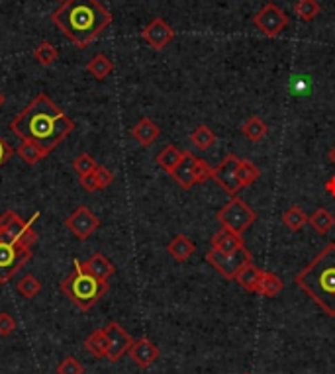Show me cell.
<instances>
[{
    "label": "cell",
    "instance_id": "9c48e42d",
    "mask_svg": "<svg viewBox=\"0 0 335 374\" xmlns=\"http://www.w3.org/2000/svg\"><path fill=\"white\" fill-rule=\"evenodd\" d=\"M253 24L267 37H276L288 26V16L275 2H267L263 8L253 16Z\"/></svg>",
    "mask_w": 335,
    "mask_h": 374
},
{
    "label": "cell",
    "instance_id": "8fae6325",
    "mask_svg": "<svg viewBox=\"0 0 335 374\" xmlns=\"http://www.w3.org/2000/svg\"><path fill=\"white\" fill-rule=\"evenodd\" d=\"M238 165H240V157L233 155V153H229V155H226V159L216 167L214 175H212V179L222 186V190L231 194V196H236V194L243 188V184H241L240 179H238Z\"/></svg>",
    "mask_w": 335,
    "mask_h": 374
},
{
    "label": "cell",
    "instance_id": "9a60e30c",
    "mask_svg": "<svg viewBox=\"0 0 335 374\" xmlns=\"http://www.w3.org/2000/svg\"><path fill=\"white\" fill-rule=\"evenodd\" d=\"M194 165H196V157L192 155L191 151H182V157H180L179 165L175 169L171 170L169 175L179 182L180 188L189 190L196 184V179H194Z\"/></svg>",
    "mask_w": 335,
    "mask_h": 374
},
{
    "label": "cell",
    "instance_id": "74e56055",
    "mask_svg": "<svg viewBox=\"0 0 335 374\" xmlns=\"http://www.w3.org/2000/svg\"><path fill=\"white\" fill-rule=\"evenodd\" d=\"M16 331V319L8 312L0 314V337H8Z\"/></svg>",
    "mask_w": 335,
    "mask_h": 374
},
{
    "label": "cell",
    "instance_id": "8992f818",
    "mask_svg": "<svg viewBox=\"0 0 335 374\" xmlns=\"http://www.w3.org/2000/svg\"><path fill=\"white\" fill-rule=\"evenodd\" d=\"M255 219H257L255 212L241 198H236V196L224 208L218 210V222L222 224V228H228L240 235L251 228Z\"/></svg>",
    "mask_w": 335,
    "mask_h": 374
},
{
    "label": "cell",
    "instance_id": "d4e9b609",
    "mask_svg": "<svg viewBox=\"0 0 335 374\" xmlns=\"http://www.w3.org/2000/svg\"><path fill=\"white\" fill-rule=\"evenodd\" d=\"M261 273H263V268H259V266H255L253 263H249V265L241 268V273L236 277V282H238L243 290L255 292L257 282H259V278H261Z\"/></svg>",
    "mask_w": 335,
    "mask_h": 374
},
{
    "label": "cell",
    "instance_id": "b9f144b4",
    "mask_svg": "<svg viewBox=\"0 0 335 374\" xmlns=\"http://www.w3.org/2000/svg\"><path fill=\"white\" fill-rule=\"evenodd\" d=\"M329 161H332V163L335 165V147L332 149V151H329Z\"/></svg>",
    "mask_w": 335,
    "mask_h": 374
},
{
    "label": "cell",
    "instance_id": "f35d334b",
    "mask_svg": "<svg viewBox=\"0 0 335 374\" xmlns=\"http://www.w3.org/2000/svg\"><path fill=\"white\" fill-rule=\"evenodd\" d=\"M14 155V149L8 145V141L0 135V169L4 167V163Z\"/></svg>",
    "mask_w": 335,
    "mask_h": 374
},
{
    "label": "cell",
    "instance_id": "d590c367",
    "mask_svg": "<svg viewBox=\"0 0 335 374\" xmlns=\"http://www.w3.org/2000/svg\"><path fill=\"white\" fill-rule=\"evenodd\" d=\"M212 175H214V169L202 159H196V165H194V179H196V182L210 181Z\"/></svg>",
    "mask_w": 335,
    "mask_h": 374
},
{
    "label": "cell",
    "instance_id": "d6a6232c",
    "mask_svg": "<svg viewBox=\"0 0 335 374\" xmlns=\"http://www.w3.org/2000/svg\"><path fill=\"white\" fill-rule=\"evenodd\" d=\"M16 288H18V292H20L24 298L32 300V298H36L37 294L41 292V282H39L34 275H26V277L20 278V282L16 284Z\"/></svg>",
    "mask_w": 335,
    "mask_h": 374
},
{
    "label": "cell",
    "instance_id": "2e32d148",
    "mask_svg": "<svg viewBox=\"0 0 335 374\" xmlns=\"http://www.w3.org/2000/svg\"><path fill=\"white\" fill-rule=\"evenodd\" d=\"M241 247H245L243 235L228 230V228H222V230L218 231L214 237H212V249L220 251V253H236Z\"/></svg>",
    "mask_w": 335,
    "mask_h": 374
},
{
    "label": "cell",
    "instance_id": "7c38bea8",
    "mask_svg": "<svg viewBox=\"0 0 335 374\" xmlns=\"http://www.w3.org/2000/svg\"><path fill=\"white\" fill-rule=\"evenodd\" d=\"M104 331H106L108 337L106 359L110 362H118L126 353H130V349H132V335H130L118 322H110V324L104 327Z\"/></svg>",
    "mask_w": 335,
    "mask_h": 374
},
{
    "label": "cell",
    "instance_id": "5bb4252c",
    "mask_svg": "<svg viewBox=\"0 0 335 374\" xmlns=\"http://www.w3.org/2000/svg\"><path fill=\"white\" fill-rule=\"evenodd\" d=\"M159 355H161L159 347L147 337L135 339L132 349H130V357H132V361L135 362L140 368H149L151 364H155Z\"/></svg>",
    "mask_w": 335,
    "mask_h": 374
},
{
    "label": "cell",
    "instance_id": "ac0fdd59",
    "mask_svg": "<svg viewBox=\"0 0 335 374\" xmlns=\"http://www.w3.org/2000/svg\"><path fill=\"white\" fill-rule=\"evenodd\" d=\"M83 268L100 280H108L116 273V266L112 265V261H108L102 253H95L88 261H84Z\"/></svg>",
    "mask_w": 335,
    "mask_h": 374
},
{
    "label": "cell",
    "instance_id": "836d02e7",
    "mask_svg": "<svg viewBox=\"0 0 335 374\" xmlns=\"http://www.w3.org/2000/svg\"><path fill=\"white\" fill-rule=\"evenodd\" d=\"M96 161L93 155H88V153H81L79 157L73 161V170L79 175V177H86V175H90V173H95L96 170Z\"/></svg>",
    "mask_w": 335,
    "mask_h": 374
},
{
    "label": "cell",
    "instance_id": "cb8c5ba5",
    "mask_svg": "<svg viewBox=\"0 0 335 374\" xmlns=\"http://www.w3.org/2000/svg\"><path fill=\"white\" fill-rule=\"evenodd\" d=\"M86 71L90 72L95 79H98V81H104L108 75L114 71V63L108 59L104 53H98V55H95L93 59L86 63Z\"/></svg>",
    "mask_w": 335,
    "mask_h": 374
},
{
    "label": "cell",
    "instance_id": "ee69618b",
    "mask_svg": "<svg viewBox=\"0 0 335 374\" xmlns=\"http://www.w3.org/2000/svg\"><path fill=\"white\" fill-rule=\"evenodd\" d=\"M245 374H249V373H245Z\"/></svg>",
    "mask_w": 335,
    "mask_h": 374
},
{
    "label": "cell",
    "instance_id": "277c9868",
    "mask_svg": "<svg viewBox=\"0 0 335 374\" xmlns=\"http://www.w3.org/2000/svg\"><path fill=\"white\" fill-rule=\"evenodd\" d=\"M73 273L61 282V290L67 294V298L71 300L79 310L88 312L95 304H98L106 292L110 290L108 280L93 277L90 273H86L83 268V263L79 259L73 261Z\"/></svg>",
    "mask_w": 335,
    "mask_h": 374
},
{
    "label": "cell",
    "instance_id": "44dd1931",
    "mask_svg": "<svg viewBox=\"0 0 335 374\" xmlns=\"http://www.w3.org/2000/svg\"><path fill=\"white\" fill-rule=\"evenodd\" d=\"M84 349L88 351L96 359H106L108 355V337L104 329H96L95 333H90L84 339Z\"/></svg>",
    "mask_w": 335,
    "mask_h": 374
},
{
    "label": "cell",
    "instance_id": "e575fe53",
    "mask_svg": "<svg viewBox=\"0 0 335 374\" xmlns=\"http://www.w3.org/2000/svg\"><path fill=\"white\" fill-rule=\"evenodd\" d=\"M57 374H84V366L81 364V362L77 361L75 357H65L63 361L57 364Z\"/></svg>",
    "mask_w": 335,
    "mask_h": 374
},
{
    "label": "cell",
    "instance_id": "e0dca14e",
    "mask_svg": "<svg viewBox=\"0 0 335 374\" xmlns=\"http://www.w3.org/2000/svg\"><path fill=\"white\" fill-rule=\"evenodd\" d=\"M161 135V130L155 121L149 120V118H142L135 126L132 128V137L144 147H149L157 141V137Z\"/></svg>",
    "mask_w": 335,
    "mask_h": 374
},
{
    "label": "cell",
    "instance_id": "7a4b0ae2",
    "mask_svg": "<svg viewBox=\"0 0 335 374\" xmlns=\"http://www.w3.org/2000/svg\"><path fill=\"white\" fill-rule=\"evenodd\" d=\"M51 22L77 48L84 49L112 24V14L98 0H61Z\"/></svg>",
    "mask_w": 335,
    "mask_h": 374
},
{
    "label": "cell",
    "instance_id": "7402d4cb",
    "mask_svg": "<svg viewBox=\"0 0 335 374\" xmlns=\"http://www.w3.org/2000/svg\"><path fill=\"white\" fill-rule=\"evenodd\" d=\"M16 153H18V157L22 159L26 165H30V167L37 165L39 161H44V159L49 155L44 147H39V145L34 144V141H22L20 147L16 149Z\"/></svg>",
    "mask_w": 335,
    "mask_h": 374
},
{
    "label": "cell",
    "instance_id": "52a82bcc",
    "mask_svg": "<svg viewBox=\"0 0 335 374\" xmlns=\"http://www.w3.org/2000/svg\"><path fill=\"white\" fill-rule=\"evenodd\" d=\"M206 261L214 266L222 277L229 278V280H236V277L241 273V268L247 266L249 263H253V255L251 251H247L245 247H241L236 253L229 255L220 253V251H216V249H210V251L206 253Z\"/></svg>",
    "mask_w": 335,
    "mask_h": 374
},
{
    "label": "cell",
    "instance_id": "f1b7e54d",
    "mask_svg": "<svg viewBox=\"0 0 335 374\" xmlns=\"http://www.w3.org/2000/svg\"><path fill=\"white\" fill-rule=\"evenodd\" d=\"M294 12L302 22H312L318 14L322 12V6L318 0H298L294 4Z\"/></svg>",
    "mask_w": 335,
    "mask_h": 374
},
{
    "label": "cell",
    "instance_id": "4dcf8cb0",
    "mask_svg": "<svg viewBox=\"0 0 335 374\" xmlns=\"http://www.w3.org/2000/svg\"><path fill=\"white\" fill-rule=\"evenodd\" d=\"M216 139H218L216 133L212 132L208 126H198V128L191 133V141L196 145L198 149H202V151L210 149V147L216 144Z\"/></svg>",
    "mask_w": 335,
    "mask_h": 374
},
{
    "label": "cell",
    "instance_id": "3957f363",
    "mask_svg": "<svg viewBox=\"0 0 335 374\" xmlns=\"http://www.w3.org/2000/svg\"><path fill=\"white\" fill-rule=\"evenodd\" d=\"M294 282L323 314L335 317V243H327L310 265L300 270Z\"/></svg>",
    "mask_w": 335,
    "mask_h": 374
},
{
    "label": "cell",
    "instance_id": "ffe728a7",
    "mask_svg": "<svg viewBox=\"0 0 335 374\" xmlns=\"http://www.w3.org/2000/svg\"><path fill=\"white\" fill-rule=\"evenodd\" d=\"M280 290H283V280L276 277L275 273L263 270V273H261V278H259V282H257L255 292L265 296V298H275V296L280 294Z\"/></svg>",
    "mask_w": 335,
    "mask_h": 374
},
{
    "label": "cell",
    "instance_id": "603a6c76",
    "mask_svg": "<svg viewBox=\"0 0 335 374\" xmlns=\"http://www.w3.org/2000/svg\"><path fill=\"white\" fill-rule=\"evenodd\" d=\"M241 132H243V135H245L249 141L257 144V141H261L265 135H267L269 126H267L259 116H251V118H247L245 124L241 126Z\"/></svg>",
    "mask_w": 335,
    "mask_h": 374
},
{
    "label": "cell",
    "instance_id": "d6986e66",
    "mask_svg": "<svg viewBox=\"0 0 335 374\" xmlns=\"http://www.w3.org/2000/svg\"><path fill=\"white\" fill-rule=\"evenodd\" d=\"M167 251L169 255L175 259V261H179V263H184L186 259H191V255L196 251V245L186 237V235H177L173 242L167 245Z\"/></svg>",
    "mask_w": 335,
    "mask_h": 374
},
{
    "label": "cell",
    "instance_id": "5b68a950",
    "mask_svg": "<svg viewBox=\"0 0 335 374\" xmlns=\"http://www.w3.org/2000/svg\"><path fill=\"white\" fill-rule=\"evenodd\" d=\"M37 217H39V212L34 214V219ZM34 219L26 222L14 210H6L0 216V242L32 249L37 243V231L32 228Z\"/></svg>",
    "mask_w": 335,
    "mask_h": 374
},
{
    "label": "cell",
    "instance_id": "ab89813d",
    "mask_svg": "<svg viewBox=\"0 0 335 374\" xmlns=\"http://www.w3.org/2000/svg\"><path fill=\"white\" fill-rule=\"evenodd\" d=\"M79 182H81V186H83L86 193H95V190H98V182H96L95 173L86 175V177H79Z\"/></svg>",
    "mask_w": 335,
    "mask_h": 374
},
{
    "label": "cell",
    "instance_id": "1f68e13d",
    "mask_svg": "<svg viewBox=\"0 0 335 374\" xmlns=\"http://www.w3.org/2000/svg\"><path fill=\"white\" fill-rule=\"evenodd\" d=\"M261 177V170L259 167H255L251 161H245V159H240V165H238V179L245 186H249L253 182L257 181Z\"/></svg>",
    "mask_w": 335,
    "mask_h": 374
},
{
    "label": "cell",
    "instance_id": "4fadbf2b",
    "mask_svg": "<svg viewBox=\"0 0 335 374\" xmlns=\"http://www.w3.org/2000/svg\"><path fill=\"white\" fill-rule=\"evenodd\" d=\"M142 37L147 41L149 48H153L155 51H161V49H165L169 43L173 41L175 30H173L163 18H153V20L144 28Z\"/></svg>",
    "mask_w": 335,
    "mask_h": 374
},
{
    "label": "cell",
    "instance_id": "8d00e7d4",
    "mask_svg": "<svg viewBox=\"0 0 335 374\" xmlns=\"http://www.w3.org/2000/svg\"><path fill=\"white\" fill-rule=\"evenodd\" d=\"M95 177L96 182H98V190H102V188H108L112 182H114V173L108 169V167H96L95 170Z\"/></svg>",
    "mask_w": 335,
    "mask_h": 374
},
{
    "label": "cell",
    "instance_id": "7bdbcfd3",
    "mask_svg": "<svg viewBox=\"0 0 335 374\" xmlns=\"http://www.w3.org/2000/svg\"><path fill=\"white\" fill-rule=\"evenodd\" d=\"M4 102H6V97H4V95H2V90H0V108L4 106Z\"/></svg>",
    "mask_w": 335,
    "mask_h": 374
},
{
    "label": "cell",
    "instance_id": "4316f807",
    "mask_svg": "<svg viewBox=\"0 0 335 374\" xmlns=\"http://www.w3.org/2000/svg\"><path fill=\"white\" fill-rule=\"evenodd\" d=\"M308 224H310L314 230L318 233H327V231L334 228L335 217L325 210V208H318L310 217H308Z\"/></svg>",
    "mask_w": 335,
    "mask_h": 374
},
{
    "label": "cell",
    "instance_id": "60d3db41",
    "mask_svg": "<svg viewBox=\"0 0 335 374\" xmlns=\"http://www.w3.org/2000/svg\"><path fill=\"white\" fill-rule=\"evenodd\" d=\"M325 188H327V193L332 194V196H335V177L332 179V181L327 182V184H325Z\"/></svg>",
    "mask_w": 335,
    "mask_h": 374
},
{
    "label": "cell",
    "instance_id": "484cf974",
    "mask_svg": "<svg viewBox=\"0 0 335 374\" xmlns=\"http://www.w3.org/2000/svg\"><path fill=\"white\" fill-rule=\"evenodd\" d=\"M180 157H182V151H180V149H177L175 145H167V147H163V149L159 151V155H157V165L163 167L167 173H171V170L179 165Z\"/></svg>",
    "mask_w": 335,
    "mask_h": 374
},
{
    "label": "cell",
    "instance_id": "ba28073f",
    "mask_svg": "<svg viewBox=\"0 0 335 374\" xmlns=\"http://www.w3.org/2000/svg\"><path fill=\"white\" fill-rule=\"evenodd\" d=\"M30 259L32 249L0 242V284H8Z\"/></svg>",
    "mask_w": 335,
    "mask_h": 374
},
{
    "label": "cell",
    "instance_id": "6da1fadb",
    "mask_svg": "<svg viewBox=\"0 0 335 374\" xmlns=\"http://www.w3.org/2000/svg\"><path fill=\"white\" fill-rule=\"evenodd\" d=\"M8 128L22 141H34L51 153L75 130V121L41 92L10 121Z\"/></svg>",
    "mask_w": 335,
    "mask_h": 374
},
{
    "label": "cell",
    "instance_id": "83f0119b",
    "mask_svg": "<svg viewBox=\"0 0 335 374\" xmlns=\"http://www.w3.org/2000/svg\"><path fill=\"white\" fill-rule=\"evenodd\" d=\"M308 217L310 216H306V212H304L302 208L290 206L287 212H285V216H283V222H285V226H287L288 230L298 231L308 224Z\"/></svg>",
    "mask_w": 335,
    "mask_h": 374
},
{
    "label": "cell",
    "instance_id": "30bf717a",
    "mask_svg": "<svg viewBox=\"0 0 335 374\" xmlns=\"http://www.w3.org/2000/svg\"><path fill=\"white\" fill-rule=\"evenodd\" d=\"M65 226L79 242H86L100 228V219L86 206H79L71 216L65 219Z\"/></svg>",
    "mask_w": 335,
    "mask_h": 374
},
{
    "label": "cell",
    "instance_id": "f546056e",
    "mask_svg": "<svg viewBox=\"0 0 335 374\" xmlns=\"http://www.w3.org/2000/svg\"><path fill=\"white\" fill-rule=\"evenodd\" d=\"M59 57V53H57V49L55 46L51 43V41H41L36 49H34V59L39 63V65H44V67H49V65H53L55 61Z\"/></svg>",
    "mask_w": 335,
    "mask_h": 374
}]
</instances>
